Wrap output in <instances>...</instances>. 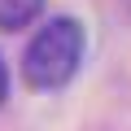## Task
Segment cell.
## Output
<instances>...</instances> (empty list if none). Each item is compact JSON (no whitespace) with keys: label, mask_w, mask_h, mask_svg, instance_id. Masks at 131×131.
<instances>
[{"label":"cell","mask_w":131,"mask_h":131,"mask_svg":"<svg viewBox=\"0 0 131 131\" xmlns=\"http://www.w3.org/2000/svg\"><path fill=\"white\" fill-rule=\"evenodd\" d=\"M5 96H9V70H5V61H0V105H5Z\"/></svg>","instance_id":"3957f363"},{"label":"cell","mask_w":131,"mask_h":131,"mask_svg":"<svg viewBox=\"0 0 131 131\" xmlns=\"http://www.w3.org/2000/svg\"><path fill=\"white\" fill-rule=\"evenodd\" d=\"M44 0H0V26L5 31H22L39 18Z\"/></svg>","instance_id":"7a4b0ae2"},{"label":"cell","mask_w":131,"mask_h":131,"mask_svg":"<svg viewBox=\"0 0 131 131\" xmlns=\"http://www.w3.org/2000/svg\"><path fill=\"white\" fill-rule=\"evenodd\" d=\"M79 61H83V26L74 18H48L22 52V79L39 92H52L74 79Z\"/></svg>","instance_id":"6da1fadb"}]
</instances>
